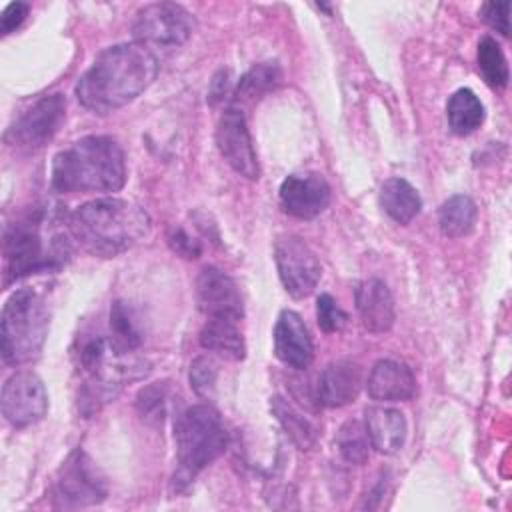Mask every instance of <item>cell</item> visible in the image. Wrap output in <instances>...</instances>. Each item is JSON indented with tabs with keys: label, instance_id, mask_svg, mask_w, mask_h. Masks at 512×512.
Returning <instances> with one entry per match:
<instances>
[{
	"label": "cell",
	"instance_id": "obj_15",
	"mask_svg": "<svg viewBox=\"0 0 512 512\" xmlns=\"http://www.w3.org/2000/svg\"><path fill=\"white\" fill-rule=\"evenodd\" d=\"M274 354L294 368L306 370L314 360V344L302 316L294 310H282L274 326Z\"/></svg>",
	"mask_w": 512,
	"mask_h": 512
},
{
	"label": "cell",
	"instance_id": "obj_9",
	"mask_svg": "<svg viewBox=\"0 0 512 512\" xmlns=\"http://www.w3.org/2000/svg\"><path fill=\"white\" fill-rule=\"evenodd\" d=\"M66 118V100L62 94L40 98L6 132V142L18 150L36 152L44 148L60 130Z\"/></svg>",
	"mask_w": 512,
	"mask_h": 512
},
{
	"label": "cell",
	"instance_id": "obj_27",
	"mask_svg": "<svg viewBox=\"0 0 512 512\" xmlns=\"http://www.w3.org/2000/svg\"><path fill=\"white\" fill-rule=\"evenodd\" d=\"M478 70L484 78V82L494 88V90H502L508 86V62H506V56L500 48V44L490 38V36H484L480 42H478Z\"/></svg>",
	"mask_w": 512,
	"mask_h": 512
},
{
	"label": "cell",
	"instance_id": "obj_21",
	"mask_svg": "<svg viewBox=\"0 0 512 512\" xmlns=\"http://www.w3.org/2000/svg\"><path fill=\"white\" fill-rule=\"evenodd\" d=\"M380 206L394 222L408 224L418 216L422 208V198L408 180L388 178L380 186Z\"/></svg>",
	"mask_w": 512,
	"mask_h": 512
},
{
	"label": "cell",
	"instance_id": "obj_34",
	"mask_svg": "<svg viewBox=\"0 0 512 512\" xmlns=\"http://www.w3.org/2000/svg\"><path fill=\"white\" fill-rule=\"evenodd\" d=\"M28 12H30V6L26 2H12V4H8L4 8V12H2V18H0L2 34L6 36L10 32H14L26 20Z\"/></svg>",
	"mask_w": 512,
	"mask_h": 512
},
{
	"label": "cell",
	"instance_id": "obj_16",
	"mask_svg": "<svg viewBox=\"0 0 512 512\" xmlns=\"http://www.w3.org/2000/svg\"><path fill=\"white\" fill-rule=\"evenodd\" d=\"M356 310L362 326L372 334L388 332L394 324V298L380 278H366L354 292Z\"/></svg>",
	"mask_w": 512,
	"mask_h": 512
},
{
	"label": "cell",
	"instance_id": "obj_1",
	"mask_svg": "<svg viewBox=\"0 0 512 512\" xmlns=\"http://www.w3.org/2000/svg\"><path fill=\"white\" fill-rule=\"evenodd\" d=\"M156 54L126 42L102 50L76 84V98L94 114H110L136 100L158 76Z\"/></svg>",
	"mask_w": 512,
	"mask_h": 512
},
{
	"label": "cell",
	"instance_id": "obj_35",
	"mask_svg": "<svg viewBox=\"0 0 512 512\" xmlns=\"http://www.w3.org/2000/svg\"><path fill=\"white\" fill-rule=\"evenodd\" d=\"M228 76L230 72L228 70H220L214 80H212V86H210V92H208V100L210 104H216L220 100H224V96L230 94V82H228Z\"/></svg>",
	"mask_w": 512,
	"mask_h": 512
},
{
	"label": "cell",
	"instance_id": "obj_10",
	"mask_svg": "<svg viewBox=\"0 0 512 512\" xmlns=\"http://www.w3.org/2000/svg\"><path fill=\"white\" fill-rule=\"evenodd\" d=\"M278 276L286 292L302 300L314 292L320 282L322 266L312 248L298 236H282L274 244Z\"/></svg>",
	"mask_w": 512,
	"mask_h": 512
},
{
	"label": "cell",
	"instance_id": "obj_6",
	"mask_svg": "<svg viewBox=\"0 0 512 512\" xmlns=\"http://www.w3.org/2000/svg\"><path fill=\"white\" fill-rule=\"evenodd\" d=\"M68 254L70 244L66 238L56 236L46 242L40 214H26L24 218L10 224L4 232L6 282L34 272L56 270L66 262Z\"/></svg>",
	"mask_w": 512,
	"mask_h": 512
},
{
	"label": "cell",
	"instance_id": "obj_11",
	"mask_svg": "<svg viewBox=\"0 0 512 512\" xmlns=\"http://www.w3.org/2000/svg\"><path fill=\"white\" fill-rule=\"evenodd\" d=\"M48 410L44 382L30 370L12 374L2 386V414L14 428L40 422Z\"/></svg>",
	"mask_w": 512,
	"mask_h": 512
},
{
	"label": "cell",
	"instance_id": "obj_13",
	"mask_svg": "<svg viewBox=\"0 0 512 512\" xmlns=\"http://www.w3.org/2000/svg\"><path fill=\"white\" fill-rule=\"evenodd\" d=\"M332 200L330 184L318 172L290 174L280 184V206L286 214L312 220L320 216Z\"/></svg>",
	"mask_w": 512,
	"mask_h": 512
},
{
	"label": "cell",
	"instance_id": "obj_33",
	"mask_svg": "<svg viewBox=\"0 0 512 512\" xmlns=\"http://www.w3.org/2000/svg\"><path fill=\"white\" fill-rule=\"evenodd\" d=\"M168 244L174 252H178L180 256L184 258H198L202 248H200V242L194 240L184 228L180 226H172L170 232H168Z\"/></svg>",
	"mask_w": 512,
	"mask_h": 512
},
{
	"label": "cell",
	"instance_id": "obj_29",
	"mask_svg": "<svg viewBox=\"0 0 512 512\" xmlns=\"http://www.w3.org/2000/svg\"><path fill=\"white\" fill-rule=\"evenodd\" d=\"M166 404H168V384L166 382H154L142 388L136 396V408L140 416L146 422L160 424L166 416Z\"/></svg>",
	"mask_w": 512,
	"mask_h": 512
},
{
	"label": "cell",
	"instance_id": "obj_31",
	"mask_svg": "<svg viewBox=\"0 0 512 512\" xmlns=\"http://www.w3.org/2000/svg\"><path fill=\"white\" fill-rule=\"evenodd\" d=\"M316 320L324 332H340L348 324V314L330 294H320L316 300Z\"/></svg>",
	"mask_w": 512,
	"mask_h": 512
},
{
	"label": "cell",
	"instance_id": "obj_32",
	"mask_svg": "<svg viewBox=\"0 0 512 512\" xmlns=\"http://www.w3.org/2000/svg\"><path fill=\"white\" fill-rule=\"evenodd\" d=\"M508 10L510 4L508 2H486L480 10L482 20L492 26L496 32H500L502 36L510 34V20H508Z\"/></svg>",
	"mask_w": 512,
	"mask_h": 512
},
{
	"label": "cell",
	"instance_id": "obj_25",
	"mask_svg": "<svg viewBox=\"0 0 512 512\" xmlns=\"http://www.w3.org/2000/svg\"><path fill=\"white\" fill-rule=\"evenodd\" d=\"M478 218V208L470 196L458 194L448 198L438 212V224L440 232L448 238H462L468 236Z\"/></svg>",
	"mask_w": 512,
	"mask_h": 512
},
{
	"label": "cell",
	"instance_id": "obj_24",
	"mask_svg": "<svg viewBox=\"0 0 512 512\" xmlns=\"http://www.w3.org/2000/svg\"><path fill=\"white\" fill-rule=\"evenodd\" d=\"M446 118L454 134L468 136L484 122V104L470 88H460L448 98Z\"/></svg>",
	"mask_w": 512,
	"mask_h": 512
},
{
	"label": "cell",
	"instance_id": "obj_28",
	"mask_svg": "<svg viewBox=\"0 0 512 512\" xmlns=\"http://www.w3.org/2000/svg\"><path fill=\"white\" fill-rule=\"evenodd\" d=\"M336 448L348 464H364L370 454V440L364 424L348 420L336 434Z\"/></svg>",
	"mask_w": 512,
	"mask_h": 512
},
{
	"label": "cell",
	"instance_id": "obj_8",
	"mask_svg": "<svg viewBox=\"0 0 512 512\" xmlns=\"http://www.w3.org/2000/svg\"><path fill=\"white\" fill-rule=\"evenodd\" d=\"M54 504L58 508H86L100 504L108 490L86 452L74 450L60 466L54 480Z\"/></svg>",
	"mask_w": 512,
	"mask_h": 512
},
{
	"label": "cell",
	"instance_id": "obj_19",
	"mask_svg": "<svg viewBox=\"0 0 512 512\" xmlns=\"http://www.w3.org/2000/svg\"><path fill=\"white\" fill-rule=\"evenodd\" d=\"M364 428L370 446L382 454H396L406 442V418L396 408L368 406L364 410Z\"/></svg>",
	"mask_w": 512,
	"mask_h": 512
},
{
	"label": "cell",
	"instance_id": "obj_14",
	"mask_svg": "<svg viewBox=\"0 0 512 512\" xmlns=\"http://www.w3.org/2000/svg\"><path fill=\"white\" fill-rule=\"evenodd\" d=\"M196 300L208 318L240 322L244 304L236 282L216 266H204L196 278Z\"/></svg>",
	"mask_w": 512,
	"mask_h": 512
},
{
	"label": "cell",
	"instance_id": "obj_12",
	"mask_svg": "<svg viewBox=\"0 0 512 512\" xmlns=\"http://www.w3.org/2000/svg\"><path fill=\"white\" fill-rule=\"evenodd\" d=\"M216 144L222 158L230 164L234 172L248 180H258V158L244 112L240 108L232 106L222 112L216 124Z\"/></svg>",
	"mask_w": 512,
	"mask_h": 512
},
{
	"label": "cell",
	"instance_id": "obj_4",
	"mask_svg": "<svg viewBox=\"0 0 512 512\" xmlns=\"http://www.w3.org/2000/svg\"><path fill=\"white\" fill-rule=\"evenodd\" d=\"M174 438L178 460L174 484L182 490L226 450L228 434L216 408L194 404L176 418Z\"/></svg>",
	"mask_w": 512,
	"mask_h": 512
},
{
	"label": "cell",
	"instance_id": "obj_7",
	"mask_svg": "<svg viewBox=\"0 0 512 512\" xmlns=\"http://www.w3.org/2000/svg\"><path fill=\"white\" fill-rule=\"evenodd\" d=\"M196 30L194 16L180 4L154 2L136 12L132 22L134 42L152 48H178Z\"/></svg>",
	"mask_w": 512,
	"mask_h": 512
},
{
	"label": "cell",
	"instance_id": "obj_17",
	"mask_svg": "<svg viewBox=\"0 0 512 512\" xmlns=\"http://www.w3.org/2000/svg\"><path fill=\"white\" fill-rule=\"evenodd\" d=\"M368 396L378 402H402L410 400L416 392V380L412 370L398 360H378L366 382Z\"/></svg>",
	"mask_w": 512,
	"mask_h": 512
},
{
	"label": "cell",
	"instance_id": "obj_30",
	"mask_svg": "<svg viewBox=\"0 0 512 512\" xmlns=\"http://www.w3.org/2000/svg\"><path fill=\"white\" fill-rule=\"evenodd\" d=\"M190 386L196 392V396L210 400L216 390V380H218V364L212 356H198L190 364Z\"/></svg>",
	"mask_w": 512,
	"mask_h": 512
},
{
	"label": "cell",
	"instance_id": "obj_5",
	"mask_svg": "<svg viewBox=\"0 0 512 512\" xmlns=\"http://www.w3.org/2000/svg\"><path fill=\"white\" fill-rule=\"evenodd\" d=\"M48 318L46 302L36 290L18 288L8 296L0 320L2 356L8 364H28L40 354L48 334Z\"/></svg>",
	"mask_w": 512,
	"mask_h": 512
},
{
	"label": "cell",
	"instance_id": "obj_26",
	"mask_svg": "<svg viewBox=\"0 0 512 512\" xmlns=\"http://www.w3.org/2000/svg\"><path fill=\"white\" fill-rule=\"evenodd\" d=\"M270 410L280 422V426L286 430L290 440L300 448V450H310L314 448L318 440V428L304 416L300 414L290 402H286L280 396H274L270 400Z\"/></svg>",
	"mask_w": 512,
	"mask_h": 512
},
{
	"label": "cell",
	"instance_id": "obj_18",
	"mask_svg": "<svg viewBox=\"0 0 512 512\" xmlns=\"http://www.w3.org/2000/svg\"><path fill=\"white\" fill-rule=\"evenodd\" d=\"M360 384H362V372L358 364L350 360L332 362L322 370L318 378L316 400L322 406L340 408L344 404L354 402V398L360 392Z\"/></svg>",
	"mask_w": 512,
	"mask_h": 512
},
{
	"label": "cell",
	"instance_id": "obj_23",
	"mask_svg": "<svg viewBox=\"0 0 512 512\" xmlns=\"http://www.w3.org/2000/svg\"><path fill=\"white\" fill-rule=\"evenodd\" d=\"M282 82V68L278 62H260L254 64L236 84L232 92V102L242 104H254L260 98H264L268 92H272Z\"/></svg>",
	"mask_w": 512,
	"mask_h": 512
},
{
	"label": "cell",
	"instance_id": "obj_3",
	"mask_svg": "<svg viewBox=\"0 0 512 512\" xmlns=\"http://www.w3.org/2000/svg\"><path fill=\"white\" fill-rule=\"evenodd\" d=\"M50 176L62 194L118 192L126 182L124 150L112 136H84L54 156Z\"/></svg>",
	"mask_w": 512,
	"mask_h": 512
},
{
	"label": "cell",
	"instance_id": "obj_2",
	"mask_svg": "<svg viewBox=\"0 0 512 512\" xmlns=\"http://www.w3.org/2000/svg\"><path fill=\"white\" fill-rule=\"evenodd\" d=\"M150 216L124 198H96L68 216V232L82 250L98 258H114L150 234Z\"/></svg>",
	"mask_w": 512,
	"mask_h": 512
},
{
	"label": "cell",
	"instance_id": "obj_20",
	"mask_svg": "<svg viewBox=\"0 0 512 512\" xmlns=\"http://www.w3.org/2000/svg\"><path fill=\"white\" fill-rule=\"evenodd\" d=\"M200 346L228 360H242L246 356V344L236 320L208 318L200 330Z\"/></svg>",
	"mask_w": 512,
	"mask_h": 512
},
{
	"label": "cell",
	"instance_id": "obj_22",
	"mask_svg": "<svg viewBox=\"0 0 512 512\" xmlns=\"http://www.w3.org/2000/svg\"><path fill=\"white\" fill-rule=\"evenodd\" d=\"M144 342L136 312L130 304L116 300L110 308V334L108 344L118 356L134 354Z\"/></svg>",
	"mask_w": 512,
	"mask_h": 512
}]
</instances>
